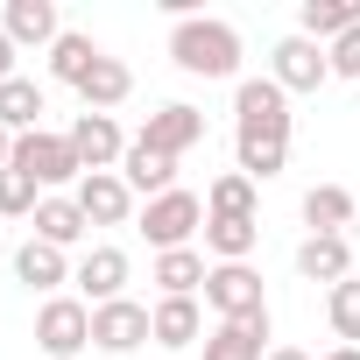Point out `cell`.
<instances>
[{
    "label": "cell",
    "mask_w": 360,
    "mask_h": 360,
    "mask_svg": "<svg viewBox=\"0 0 360 360\" xmlns=\"http://www.w3.org/2000/svg\"><path fill=\"white\" fill-rule=\"evenodd\" d=\"M0 29H8L15 50H50L64 36V15H57V0H8V8H0Z\"/></svg>",
    "instance_id": "8fae6325"
},
{
    "label": "cell",
    "mask_w": 360,
    "mask_h": 360,
    "mask_svg": "<svg viewBox=\"0 0 360 360\" xmlns=\"http://www.w3.org/2000/svg\"><path fill=\"white\" fill-rule=\"evenodd\" d=\"M43 106H50V92L36 78H8V85H0V127H8V134H36Z\"/></svg>",
    "instance_id": "44dd1931"
},
{
    "label": "cell",
    "mask_w": 360,
    "mask_h": 360,
    "mask_svg": "<svg viewBox=\"0 0 360 360\" xmlns=\"http://www.w3.org/2000/svg\"><path fill=\"white\" fill-rule=\"evenodd\" d=\"M8 78H22V71H15V43H8V29H0V85H8Z\"/></svg>",
    "instance_id": "4dcf8cb0"
},
{
    "label": "cell",
    "mask_w": 360,
    "mask_h": 360,
    "mask_svg": "<svg viewBox=\"0 0 360 360\" xmlns=\"http://www.w3.org/2000/svg\"><path fill=\"white\" fill-rule=\"evenodd\" d=\"M262 240V219H212L205 212V255L212 262H248Z\"/></svg>",
    "instance_id": "484cf974"
},
{
    "label": "cell",
    "mask_w": 360,
    "mask_h": 360,
    "mask_svg": "<svg viewBox=\"0 0 360 360\" xmlns=\"http://www.w3.org/2000/svg\"><path fill=\"white\" fill-rule=\"evenodd\" d=\"M205 360H269V318H219L205 332Z\"/></svg>",
    "instance_id": "e0dca14e"
},
{
    "label": "cell",
    "mask_w": 360,
    "mask_h": 360,
    "mask_svg": "<svg viewBox=\"0 0 360 360\" xmlns=\"http://www.w3.org/2000/svg\"><path fill=\"white\" fill-rule=\"evenodd\" d=\"M304 226L311 233H346L353 226V191L346 184H311L304 191Z\"/></svg>",
    "instance_id": "d4e9b609"
},
{
    "label": "cell",
    "mask_w": 360,
    "mask_h": 360,
    "mask_svg": "<svg viewBox=\"0 0 360 360\" xmlns=\"http://www.w3.org/2000/svg\"><path fill=\"white\" fill-rule=\"evenodd\" d=\"M169 57H176V71H191V78H240V29L219 22V15L169 22Z\"/></svg>",
    "instance_id": "7a4b0ae2"
},
{
    "label": "cell",
    "mask_w": 360,
    "mask_h": 360,
    "mask_svg": "<svg viewBox=\"0 0 360 360\" xmlns=\"http://www.w3.org/2000/svg\"><path fill=\"white\" fill-rule=\"evenodd\" d=\"M71 198H78V212H85L92 226H127V219H134V191H127V176H120V169L85 176Z\"/></svg>",
    "instance_id": "7c38bea8"
},
{
    "label": "cell",
    "mask_w": 360,
    "mask_h": 360,
    "mask_svg": "<svg viewBox=\"0 0 360 360\" xmlns=\"http://www.w3.org/2000/svg\"><path fill=\"white\" fill-rule=\"evenodd\" d=\"M325 57H332V78H360V29H346L339 43H325Z\"/></svg>",
    "instance_id": "f546056e"
},
{
    "label": "cell",
    "mask_w": 360,
    "mask_h": 360,
    "mask_svg": "<svg viewBox=\"0 0 360 360\" xmlns=\"http://www.w3.org/2000/svg\"><path fill=\"white\" fill-rule=\"evenodd\" d=\"M346 29H360V0H304L297 8V36L311 43H339Z\"/></svg>",
    "instance_id": "ffe728a7"
},
{
    "label": "cell",
    "mask_w": 360,
    "mask_h": 360,
    "mask_svg": "<svg viewBox=\"0 0 360 360\" xmlns=\"http://www.w3.org/2000/svg\"><path fill=\"white\" fill-rule=\"evenodd\" d=\"M120 176H127L134 198H162V191H176V155H162V148H148V141L134 134L127 155H120Z\"/></svg>",
    "instance_id": "9a60e30c"
},
{
    "label": "cell",
    "mask_w": 360,
    "mask_h": 360,
    "mask_svg": "<svg viewBox=\"0 0 360 360\" xmlns=\"http://www.w3.org/2000/svg\"><path fill=\"white\" fill-rule=\"evenodd\" d=\"M71 276H78V269L64 262V248H50V240H36V233H29V240L15 248V283H29V290L57 297V290H64Z\"/></svg>",
    "instance_id": "2e32d148"
},
{
    "label": "cell",
    "mask_w": 360,
    "mask_h": 360,
    "mask_svg": "<svg viewBox=\"0 0 360 360\" xmlns=\"http://www.w3.org/2000/svg\"><path fill=\"white\" fill-rule=\"evenodd\" d=\"M205 304L219 318H269V290L255 276V262H212L205 276Z\"/></svg>",
    "instance_id": "8992f818"
},
{
    "label": "cell",
    "mask_w": 360,
    "mask_h": 360,
    "mask_svg": "<svg viewBox=\"0 0 360 360\" xmlns=\"http://www.w3.org/2000/svg\"><path fill=\"white\" fill-rule=\"evenodd\" d=\"M36 346H43L50 360H78V353L92 346V304H85V297H43V311H36Z\"/></svg>",
    "instance_id": "5b68a950"
},
{
    "label": "cell",
    "mask_w": 360,
    "mask_h": 360,
    "mask_svg": "<svg viewBox=\"0 0 360 360\" xmlns=\"http://www.w3.org/2000/svg\"><path fill=\"white\" fill-rule=\"evenodd\" d=\"M269 78H276L283 92H318V85L332 78V57H325V43H311V36H283L276 57H269Z\"/></svg>",
    "instance_id": "52a82bcc"
},
{
    "label": "cell",
    "mask_w": 360,
    "mask_h": 360,
    "mask_svg": "<svg viewBox=\"0 0 360 360\" xmlns=\"http://www.w3.org/2000/svg\"><path fill=\"white\" fill-rule=\"evenodd\" d=\"M127 92H134V71H127L120 57H99V64H92V78L78 85L85 113H113V106H127Z\"/></svg>",
    "instance_id": "603a6c76"
},
{
    "label": "cell",
    "mask_w": 360,
    "mask_h": 360,
    "mask_svg": "<svg viewBox=\"0 0 360 360\" xmlns=\"http://www.w3.org/2000/svg\"><path fill=\"white\" fill-rule=\"evenodd\" d=\"M141 141H148V148H162V155H184V148H198V141H205V113H198V106H184V99H169V106H155V113H148Z\"/></svg>",
    "instance_id": "4fadbf2b"
},
{
    "label": "cell",
    "mask_w": 360,
    "mask_h": 360,
    "mask_svg": "<svg viewBox=\"0 0 360 360\" xmlns=\"http://www.w3.org/2000/svg\"><path fill=\"white\" fill-rule=\"evenodd\" d=\"M0 169H15V134L0 127Z\"/></svg>",
    "instance_id": "1f68e13d"
},
{
    "label": "cell",
    "mask_w": 360,
    "mask_h": 360,
    "mask_svg": "<svg viewBox=\"0 0 360 360\" xmlns=\"http://www.w3.org/2000/svg\"><path fill=\"white\" fill-rule=\"evenodd\" d=\"M325 360H360V346H332V353H325Z\"/></svg>",
    "instance_id": "836d02e7"
},
{
    "label": "cell",
    "mask_w": 360,
    "mask_h": 360,
    "mask_svg": "<svg viewBox=\"0 0 360 360\" xmlns=\"http://www.w3.org/2000/svg\"><path fill=\"white\" fill-rule=\"evenodd\" d=\"M64 134H71V148H78L85 176H99V169H120V155H127V134H120V120H113V113H78Z\"/></svg>",
    "instance_id": "9c48e42d"
},
{
    "label": "cell",
    "mask_w": 360,
    "mask_h": 360,
    "mask_svg": "<svg viewBox=\"0 0 360 360\" xmlns=\"http://www.w3.org/2000/svg\"><path fill=\"white\" fill-rule=\"evenodd\" d=\"M85 212H78V198L71 191H50L43 205H36V240H50V248H78L85 240Z\"/></svg>",
    "instance_id": "d6986e66"
},
{
    "label": "cell",
    "mask_w": 360,
    "mask_h": 360,
    "mask_svg": "<svg viewBox=\"0 0 360 360\" xmlns=\"http://www.w3.org/2000/svg\"><path fill=\"white\" fill-rule=\"evenodd\" d=\"M198 233H205V198H198V191H184V184L141 205V240H148L155 255H169V248H191Z\"/></svg>",
    "instance_id": "277c9868"
},
{
    "label": "cell",
    "mask_w": 360,
    "mask_h": 360,
    "mask_svg": "<svg viewBox=\"0 0 360 360\" xmlns=\"http://www.w3.org/2000/svg\"><path fill=\"white\" fill-rule=\"evenodd\" d=\"M205 212H212V219H255V184H248L240 169L212 176V191H205Z\"/></svg>",
    "instance_id": "4316f807"
},
{
    "label": "cell",
    "mask_w": 360,
    "mask_h": 360,
    "mask_svg": "<svg viewBox=\"0 0 360 360\" xmlns=\"http://www.w3.org/2000/svg\"><path fill=\"white\" fill-rule=\"evenodd\" d=\"M36 205H43V191L29 184L22 169H0V219H36Z\"/></svg>",
    "instance_id": "f1b7e54d"
},
{
    "label": "cell",
    "mask_w": 360,
    "mask_h": 360,
    "mask_svg": "<svg viewBox=\"0 0 360 360\" xmlns=\"http://www.w3.org/2000/svg\"><path fill=\"white\" fill-rule=\"evenodd\" d=\"M15 169L29 176V184L50 198V191H78L85 184V162H78V148H71V134H50V127H36V134H15Z\"/></svg>",
    "instance_id": "3957f363"
},
{
    "label": "cell",
    "mask_w": 360,
    "mask_h": 360,
    "mask_svg": "<svg viewBox=\"0 0 360 360\" xmlns=\"http://www.w3.org/2000/svg\"><path fill=\"white\" fill-rule=\"evenodd\" d=\"M325 318H332L339 346H360V283H353V276L325 290Z\"/></svg>",
    "instance_id": "83f0119b"
},
{
    "label": "cell",
    "mask_w": 360,
    "mask_h": 360,
    "mask_svg": "<svg viewBox=\"0 0 360 360\" xmlns=\"http://www.w3.org/2000/svg\"><path fill=\"white\" fill-rule=\"evenodd\" d=\"M99 57H106V50H99V43H92V36H78V29H64V36H57V43H50V78H57V85H71V92H78V85H85V78H92V64H99Z\"/></svg>",
    "instance_id": "7402d4cb"
},
{
    "label": "cell",
    "mask_w": 360,
    "mask_h": 360,
    "mask_svg": "<svg viewBox=\"0 0 360 360\" xmlns=\"http://www.w3.org/2000/svg\"><path fill=\"white\" fill-rule=\"evenodd\" d=\"M148 325H155V346H162V353H184V346L205 339L198 297H155V304H148Z\"/></svg>",
    "instance_id": "5bb4252c"
},
{
    "label": "cell",
    "mask_w": 360,
    "mask_h": 360,
    "mask_svg": "<svg viewBox=\"0 0 360 360\" xmlns=\"http://www.w3.org/2000/svg\"><path fill=\"white\" fill-rule=\"evenodd\" d=\"M269 360H311L304 346H269Z\"/></svg>",
    "instance_id": "d6a6232c"
},
{
    "label": "cell",
    "mask_w": 360,
    "mask_h": 360,
    "mask_svg": "<svg viewBox=\"0 0 360 360\" xmlns=\"http://www.w3.org/2000/svg\"><path fill=\"white\" fill-rule=\"evenodd\" d=\"M297 276L304 283H346L353 276V248H346V233H311L304 248H297Z\"/></svg>",
    "instance_id": "ac0fdd59"
},
{
    "label": "cell",
    "mask_w": 360,
    "mask_h": 360,
    "mask_svg": "<svg viewBox=\"0 0 360 360\" xmlns=\"http://www.w3.org/2000/svg\"><path fill=\"white\" fill-rule=\"evenodd\" d=\"M148 339H155L148 304L113 297V304H99V311H92V346H99V353H134V346H148Z\"/></svg>",
    "instance_id": "ba28073f"
},
{
    "label": "cell",
    "mask_w": 360,
    "mask_h": 360,
    "mask_svg": "<svg viewBox=\"0 0 360 360\" xmlns=\"http://www.w3.org/2000/svg\"><path fill=\"white\" fill-rule=\"evenodd\" d=\"M233 155L248 184L290 169V92L276 78H240L233 85Z\"/></svg>",
    "instance_id": "6da1fadb"
},
{
    "label": "cell",
    "mask_w": 360,
    "mask_h": 360,
    "mask_svg": "<svg viewBox=\"0 0 360 360\" xmlns=\"http://www.w3.org/2000/svg\"><path fill=\"white\" fill-rule=\"evenodd\" d=\"M205 276H212V262H205L198 248H169V255H155V283H162V297H198Z\"/></svg>",
    "instance_id": "cb8c5ba5"
},
{
    "label": "cell",
    "mask_w": 360,
    "mask_h": 360,
    "mask_svg": "<svg viewBox=\"0 0 360 360\" xmlns=\"http://www.w3.org/2000/svg\"><path fill=\"white\" fill-rule=\"evenodd\" d=\"M127 248H113V240H99V248H85V262H78V297L99 311V304H113V297H127Z\"/></svg>",
    "instance_id": "30bf717a"
}]
</instances>
